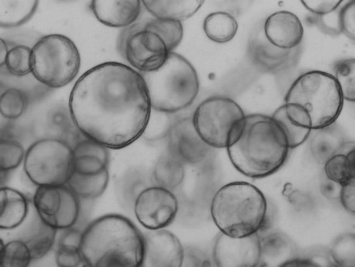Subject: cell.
Returning <instances> with one entry per match:
<instances>
[{
    "label": "cell",
    "mask_w": 355,
    "mask_h": 267,
    "mask_svg": "<svg viewBox=\"0 0 355 267\" xmlns=\"http://www.w3.org/2000/svg\"><path fill=\"white\" fill-rule=\"evenodd\" d=\"M69 109L82 135L115 150L144 135L153 111L141 73L115 62L97 64L80 77Z\"/></svg>",
    "instance_id": "obj_1"
},
{
    "label": "cell",
    "mask_w": 355,
    "mask_h": 267,
    "mask_svg": "<svg viewBox=\"0 0 355 267\" xmlns=\"http://www.w3.org/2000/svg\"><path fill=\"white\" fill-rule=\"evenodd\" d=\"M227 149L238 171L262 179L284 165L290 148L287 136L272 116L255 114L246 116L239 139Z\"/></svg>",
    "instance_id": "obj_2"
},
{
    "label": "cell",
    "mask_w": 355,
    "mask_h": 267,
    "mask_svg": "<svg viewBox=\"0 0 355 267\" xmlns=\"http://www.w3.org/2000/svg\"><path fill=\"white\" fill-rule=\"evenodd\" d=\"M80 253L90 267H140L145 238L128 218L107 214L95 219L83 232Z\"/></svg>",
    "instance_id": "obj_3"
},
{
    "label": "cell",
    "mask_w": 355,
    "mask_h": 267,
    "mask_svg": "<svg viewBox=\"0 0 355 267\" xmlns=\"http://www.w3.org/2000/svg\"><path fill=\"white\" fill-rule=\"evenodd\" d=\"M343 105L344 97L335 76L320 71L298 77L290 86L284 103L290 118L313 131L334 124Z\"/></svg>",
    "instance_id": "obj_4"
},
{
    "label": "cell",
    "mask_w": 355,
    "mask_h": 267,
    "mask_svg": "<svg viewBox=\"0 0 355 267\" xmlns=\"http://www.w3.org/2000/svg\"><path fill=\"white\" fill-rule=\"evenodd\" d=\"M211 218L218 230L232 238H244L267 227L268 207L265 196L252 184H225L211 204Z\"/></svg>",
    "instance_id": "obj_5"
},
{
    "label": "cell",
    "mask_w": 355,
    "mask_h": 267,
    "mask_svg": "<svg viewBox=\"0 0 355 267\" xmlns=\"http://www.w3.org/2000/svg\"><path fill=\"white\" fill-rule=\"evenodd\" d=\"M148 89L153 110L175 114L196 100L200 83L196 68L187 59L172 51L159 70L141 73Z\"/></svg>",
    "instance_id": "obj_6"
},
{
    "label": "cell",
    "mask_w": 355,
    "mask_h": 267,
    "mask_svg": "<svg viewBox=\"0 0 355 267\" xmlns=\"http://www.w3.org/2000/svg\"><path fill=\"white\" fill-rule=\"evenodd\" d=\"M32 50V74L47 87L62 88L72 83L80 71V51L71 38L62 34L42 37Z\"/></svg>",
    "instance_id": "obj_7"
},
{
    "label": "cell",
    "mask_w": 355,
    "mask_h": 267,
    "mask_svg": "<svg viewBox=\"0 0 355 267\" xmlns=\"http://www.w3.org/2000/svg\"><path fill=\"white\" fill-rule=\"evenodd\" d=\"M246 115L232 98H207L194 112L193 120L198 135L213 148H227L239 139Z\"/></svg>",
    "instance_id": "obj_8"
},
{
    "label": "cell",
    "mask_w": 355,
    "mask_h": 267,
    "mask_svg": "<svg viewBox=\"0 0 355 267\" xmlns=\"http://www.w3.org/2000/svg\"><path fill=\"white\" fill-rule=\"evenodd\" d=\"M24 171L37 187L67 185L73 172L72 146L59 139L37 141L26 152Z\"/></svg>",
    "instance_id": "obj_9"
},
{
    "label": "cell",
    "mask_w": 355,
    "mask_h": 267,
    "mask_svg": "<svg viewBox=\"0 0 355 267\" xmlns=\"http://www.w3.org/2000/svg\"><path fill=\"white\" fill-rule=\"evenodd\" d=\"M123 37V51L131 67L140 73L159 70L171 54L166 42L157 33L134 24Z\"/></svg>",
    "instance_id": "obj_10"
},
{
    "label": "cell",
    "mask_w": 355,
    "mask_h": 267,
    "mask_svg": "<svg viewBox=\"0 0 355 267\" xmlns=\"http://www.w3.org/2000/svg\"><path fill=\"white\" fill-rule=\"evenodd\" d=\"M138 222L148 230H163L174 222L179 203L170 189L151 185L143 191L134 204Z\"/></svg>",
    "instance_id": "obj_11"
},
{
    "label": "cell",
    "mask_w": 355,
    "mask_h": 267,
    "mask_svg": "<svg viewBox=\"0 0 355 267\" xmlns=\"http://www.w3.org/2000/svg\"><path fill=\"white\" fill-rule=\"evenodd\" d=\"M261 238L259 232L244 238H232L220 232L214 247V260L220 267L259 266Z\"/></svg>",
    "instance_id": "obj_12"
},
{
    "label": "cell",
    "mask_w": 355,
    "mask_h": 267,
    "mask_svg": "<svg viewBox=\"0 0 355 267\" xmlns=\"http://www.w3.org/2000/svg\"><path fill=\"white\" fill-rule=\"evenodd\" d=\"M168 148L173 156L189 164L205 161L213 149L198 135L193 117L177 120L173 125L168 135Z\"/></svg>",
    "instance_id": "obj_13"
},
{
    "label": "cell",
    "mask_w": 355,
    "mask_h": 267,
    "mask_svg": "<svg viewBox=\"0 0 355 267\" xmlns=\"http://www.w3.org/2000/svg\"><path fill=\"white\" fill-rule=\"evenodd\" d=\"M300 51V46L293 49H283L272 44L263 32L251 37L248 54L251 63L259 71L278 74L296 64Z\"/></svg>",
    "instance_id": "obj_14"
},
{
    "label": "cell",
    "mask_w": 355,
    "mask_h": 267,
    "mask_svg": "<svg viewBox=\"0 0 355 267\" xmlns=\"http://www.w3.org/2000/svg\"><path fill=\"white\" fill-rule=\"evenodd\" d=\"M145 253L142 266L180 267L183 265L184 248L171 232L150 230L144 236Z\"/></svg>",
    "instance_id": "obj_15"
},
{
    "label": "cell",
    "mask_w": 355,
    "mask_h": 267,
    "mask_svg": "<svg viewBox=\"0 0 355 267\" xmlns=\"http://www.w3.org/2000/svg\"><path fill=\"white\" fill-rule=\"evenodd\" d=\"M263 33L272 44L283 49H293L300 46L304 28L293 12L279 11L268 17L263 25Z\"/></svg>",
    "instance_id": "obj_16"
},
{
    "label": "cell",
    "mask_w": 355,
    "mask_h": 267,
    "mask_svg": "<svg viewBox=\"0 0 355 267\" xmlns=\"http://www.w3.org/2000/svg\"><path fill=\"white\" fill-rule=\"evenodd\" d=\"M141 0H92L91 11L107 27L125 28L136 23L141 15Z\"/></svg>",
    "instance_id": "obj_17"
},
{
    "label": "cell",
    "mask_w": 355,
    "mask_h": 267,
    "mask_svg": "<svg viewBox=\"0 0 355 267\" xmlns=\"http://www.w3.org/2000/svg\"><path fill=\"white\" fill-rule=\"evenodd\" d=\"M297 256L295 243L283 232H272L261 238L259 266H284Z\"/></svg>",
    "instance_id": "obj_18"
},
{
    "label": "cell",
    "mask_w": 355,
    "mask_h": 267,
    "mask_svg": "<svg viewBox=\"0 0 355 267\" xmlns=\"http://www.w3.org/2000/svg\"><path fill=\"white\" fill-rule=\"evenodd\" d=\"M28 202L24 193L17 189L3 187L0 189V227L12 230L19 227L27 218Z\"/></svg>",
    "instance_id": "obj_19"
},
{
    "label": "cell",
    "mask_w": 355,
    "mask_h": 267,
    "mask_svg": "<svg viewBox=\"0 0 355 267\" xmlns=\"http://www.w3.org/2000/svg\"><path fill=\"white\" fill-rule=\"evenodd\" d=\"M311 135L310 150L315 161L324 164L329 159L340 153L346 143L343 132L334 124L313 130Z\"/></svg>",
    "instance_id": "obj_20"
},
{
    "label": "cell",
    "mask_w": 355,
    "mask_h": 267,
    "mask_svg": "<svg viewBox=\"0 0 355 267\" xmlns=\"http://www.w3.org/2000/svg\"><path fill=\"white\" fill-rule=\"evenodd\" d=\"M155 18L184 21L200 10L205 0H141Z\"/></svg>",
    "instance_id": "obj_21"
},
{
    "label": "cell",
    "mask_w": 355,
    "mask_h": 267,
    "mask_svg": "<svg viewBox=\"0 0 355 267\" xmlns=\"http://www.w3.org/2000/svg\"><path fill=\"white\" fill-rule=\"evenodd\" d=\"M38 4L39 0H0V26L12 28L28 23Z\"/></svg>",
    "instance_id": "obj_22"
},
{
    "label": "cell",
    "mask_w": 355,
    "mask_h": 267,
    "mask_svg": "<svg viewBox=\"0 0 355 267\" xmlns=\"http://www.w3.org/2000/svg\"><path fill=\"white\" fill-rule=\"evenodd\" d=\"M203 30L209 40L224 44L236 35L238 23L235 17L227 12H214L206 17Z\"/></svg>",
    "instance_id": "obj_23"
},
{
    "label": "cell",
    "mask_w": 355,
    "mask_h": 267,
    "mask_svg": "<svg viewBox=\"0 0 355 267\" xmlns=\"http://www.w3.org/2000/svg\"><path fill=\"white\" fill-rule=\"evenodd\" d=\"M184 162L171 153L159 159L153 171V180L157 185L174 191L184 182Z\"/></svg>",
    "instance_id": "obj_24"
},
{
    "label": "cell",
    "mask_w": 355,
    "mask_h": 267,
    "mask_svg": "<svg viewBox=\"0 0 355 267\" xmlns=\"http://www.w3.org/2000/svg\"><path fill=\"white\" fill-rule=\"evenodd\" d=\"M110 182V172L108 169L101 173L93 175H85L73 172L69 179L67 187L83 199H96L105 192Z\"/></svg>",
    "instance_id": "obj_25"
},
{
    "label": "cell",
    "mask_w": 355,
    "mask_h": 267,
    "mask_svg": "<svg viewBox=\"0 0 355 267\" xmlns=\"http://www.w3.org/2000/svg\"><path fill=\"white\" fill-rule=\"evenodd\" d=\"M58 231L55 228L47 225L38 215L35 226L25 239H21L28 245L33 260L41 259L51 251L55 243Z\"/></svg>",
    "instance_id": "obj_26"
},
{
    "label": "cell",
    "mask_w": 355,
    "mask_h": 267,
    "mask_svg": "<svg viewBox=\"0 0 355 267\" xmlns=\"http://www.w3.org/2000/svg\"><path fill=\"white\" fill-rule=\"evenodd\" d=\"M63 204L59 212L51 218L42 219L47 225L58 230H67L76 225L80 214V201L75 193L63 185Z\"/></svg>",
    "instance_id": "obj_27"
},
{
    "label": "cell",
    "mask_w": 355,
    "mask_h": 267,
    "mask_svg": "<svg viewBox=\"0 0 355 267\" xmlns=\"http://www.w3.org/2000/svg\"><path fill=\"white\" fill-rule=\"evenodd\" d=\"M62 187H55V185L37 187L33 200L34 208L42 221L55 216L62 209L63 204Z\"/></svg>",
    "instance_id": "obj_28"
},
{
    "label": "cell",
    "mask_w": 355,
    "mask_h": 267,
    "mask_svg": "<svg viewBox=\"0 0 355 267\" xmlns=\"http://www.w3.org/2000/svg\"><path fill=\"white\" fill-rule=\"evenodd\" d=\"M182 21L155 18L143 25L146 29L157 33L166 42L171 53L174 51L183 40L184 27Z\"/></svg>",
    "instance_id": "obj_29"
},
{
    "label": "cell",
    "mask_w": 355,
    "mask_h": 267,
    "mask_svg": "<svg viewBox=\"0 0 355 267\" xmlns=\"http://www.w3.org/2000/svg\"><path fill=\"white\" fill-rule=\"evenodd\" d=\"M272 117L279 124L287 136L290 149L296 148L304 144L313 132L311 129L301 126L295 120L290 118L284 105L279 107Z\"/></svg>",
    "instance_id": "obj_30"
},
{
    "label": "cell",
    "mask_w": 355,
    "mask_h": 267,
    "mask_svg": "<svg viewBox=\"0 0 355 267\" xmlns=\"http://www.w3.org/2000/svg\"><path fill=\"white\" fill-rule=\"evenodd\" d=\"M32 260L31 252L24 241L15 239L4 244L1 240L0 266L27 267Z\"/></svg>",
    "instance_id": "obj_31"
},
{
    "label": "cell",
    "mask_w": 355,
    "mask_h": 267,
    "mask_svg": "<svg viewBox=\"0 0 355 267\" xmlns=\"http://www.w3.org/2000/svg\"><path fill=\"white\" fill-rule=\"evenodd\" d=\"M329 251L335 266L355 267V234L345 232L338 236Z\"/></svg>",
    "instance_id": "obj_32"
},
{
    "label": "cell",
    "mask_w": 355,
    "mask_h": 267,
    "mask_svg": "<svg viewBox=\"0 0 355 267\" xmlns=\"http://www.w3.org/2000/svg\"><path fill=\"white\" fill-rule=\"evenodd\" d=\"M33 50L28 46L17 45L12 47L7 55L6 67L12 76L24 77L33 71Z\"/></svg>",
    "instance_id": "obj_33"
},
{
    "label": "cell",
    "mask_w": 355,
    "mask_h": 267,
    "mask_svg": "<svg viewBox=\"0 0 355 267\" xmlns=\"http://www.w3.org/2000/svg\"><path fill=\"white\" fill-rule=\"evenodd\" d=\"M28 97L24 92L17 88H8L2 93L0 100L1 115L6 119H17L27 109Z\"/></svg>",
    "instance_id": "obj_34"
},
{
    "label": "cell",
    "mask_w": 355,
    "mask_h": 267,
    "mask_svg": "<svg viewBox=\"0 0 355 267\" xmlns=\"http://www.w3.org/2000/svg\"><path fill=\"white\" fill-rule=\"evenodd\" d=\"M334 72L344 100L355 103V58L338 62Z\"/></svg>",
    "instance_id": "obj_35"
},
{
    "label": "cell",
    "mask_w": 355,
    "mask_h": 267,
    "mask_svg": "<svg viewBox=\"0 0 355 267\" xmlns=\"http://www.w3.org/2000/svg\"><path fill=\"white\" fill-rule=\"evenodd\" d=\"M151 187L147 184L146 179L137 171L129 173L118 184V193L121 203L125 206L134 207L138 196L146 188Z\"/></svg>",
    "instance_id": "obj_36"
},
{
    "label": "cell",
    "mask_w": 355,
    "mask_h": 267,
    "mask_svg": "<svg viewBox=\"0 0 355 267\" xmlns=\"http://www.w3.org/2000/svg\"><path fill=\"white\" fill-rule=\"evenodd\" d=\"M171 114L153 110L143 137L149 141H157L168 137L173 125L176 122Z\"/></svg>",
    "instance_id": "obj_37"
},
{
    "label": "cell",
    "mask_w": 355,
    "mask_h": 267,
    "mask_svg": "<svg viewBox=\"0 0 355 267\" xmlns=\"http://www.w3.org/2000/svg\"><path fill=\"white\" fill-rule=\"evenodd\" d=\"M25 150L19 141L2 139L0 144V168L1 171H10L19 167L24 162Z\"/></svg>",
    "instance_id": "obj_38"
},
{
    "label": "cell",
    "mask_w": 355,
    "mask_h": 267,
    "mask_svg": "<svg viewBox=\"0 0 355 267\" xmlns=\"http://www.w3.org/2000/svg\"><path fill=\"white\" fill-rule=\"evenodd\" d=\"M324 175L333 182L345 184L352 178L347 159L343 153H337L324 163Z\"/></svg>",
    "instance_id": "obj_39"
},
{
    "label": "cell",
    "mask_w": 355,
    "mask_h": 267,
    "mask_svg": "<svg viewBox=\"0 0 355 267\" xmlns=\"http://www.w3.org/2000/svg\"><path fill=\"white\" fill-rule=\"evenodd\" d=\"M108 162L93 155L73 156V172L85 175L101 173L107 169Z\"/></svg>",
    "instance_id": "obj_40"
},
{
    "label": "cell",
    "mask_w": 355,
    "mask_h": 267,
    "mask_svg": "<svg viewBox=\"0 0 355 267\" xmlns=\"http://www.w3.org/2000/svg\"><path fill=\"white\" fill-rule=\"evenodd\" d=\"M50 126L55 130L70 135L73 127H76L73 123L70 109L64 107H58L51 110L49 115Z\"/></svg>",
    "instance_id": "obj_41"
},
{
    "label": "cell",
    "mask_w": 355,
    "mask_h": 267,
    "mask_svg": "<svg viewBox=\"0 0 355 267\" xmlns=\"http://www.w3.org/2000/svg\"><path fill=\"white\" fill-rule=\"evenodd\" d=\"M55 261L60 267L85 266L80 250L77 248L58 247L55 252Z\"/></svg>",
    "instance_id": "obj_42"
},
{
    "label": "cell",
    "mask_w": 355,
    "mask_h": 267,
    "mask_svg": "<svg viewBox=\"0 0 355 267\" xmlns=\"http://www.w3.org/2000/svg\"><path fill=\"white\" fill-rule=\"evenodd\" d=\"M341 32L355 42V0H352L340 12Z\"/></svg>",
    "instance_id": "obj_43"
},
{
    "label": "cell",
    "mask_w": 355,
    "mask_h": 267,
    "mask_svg": "<svg viewBox=\"0 0 355 267\" xmlns=\"http://www.w3.org/2000/svg\"><path fill=\"white\" fill-rule=\"evenodd\" d=\"M303 6L314 15L323 16L335 12L343 0H300Z\"/></svg>",
    "instance_id": "obj_44"
},
{
    "label": "cell",
    "mask_w": 355,
    "mask_h": 267,
    "mask_svg": "<svg viewBox=\"0 0 355 267\" xmlns=\"http://www.w3.org/2000/svg\"><path fill=\"white\" fill-rule=\"evenodd\" d=\"M209 257L205 252L193 247L184 248V260L182 266H211Z\"/></svg>",
    "instance_id": "obj_45"
},
{
    "label": "cell",
    "mask_w": 355,
    "mask_h": 267,
    "mask_svg": "<svg viewBox=\"0 0 355 267\" xmlns=\"http://www.w3.org/2000/svg\"><path fill=\"white\" fill-rule=\"evenodd\" d=\"M340 203L347 212L355 215V178L342 187Z\"/></svg>",
    "instance_id": "obj_46"
},
{
    "label": "cell",
    "mask_w": 355,
    "mask_h": 267,
    "mask_svg": "<svg viewBox=\"0 0 355 267\" xmlns=\"http://www.w3.org/2000/svg\"><path fill=\"white\" fill-rule=\"evenodd\" d=\"M83 232H80L73 228L64 230V232L60 236L58 247L77 248L80 250Z\"/></svg>",
    "instance_id": "obj_47"
},
{
    "label": "cell",
    "mask_w": 355,
    "mask_h": 267,
    "mask_svg": "<svg viewBox=\"0 0 355 267\" xmlns=\"http://www.w3.org/2000/svg\"><path fill=\"white\" fill-rule=\"evenodd\" d=\"M342 187L343 185L341 184L333 182V180L328 179L327 176H324L322 183H320V193L327 200L340 201Z\"/></svg>",
    "instance_id": "obj_48"
},
{
    "label": "cell",
    "mask_w": 355,
    "mask_h": 267,
    "mask_svg": "<svg viewBox=\"0 0 355 267\" xmlns=\"http://www.w3.org/2000/svg\"><path fill=\"white\" fill-rule=\"evenodd\" d=\"M340 153L345 155L352 178H355V144L345 143Z\"/></svg>",
    "instance_id": "obj_49"
},
{
    "label": "cell",
    "mask_w": 355,
    "mask_h": 267,
    "mask_svg": "<svg viewBox=\"0 0 355 267\" xmlns=\"http://www.w3.org/2000/svg\"><path fill=\"white\" fill-rule=\"evenodd\" d=\"M8 51L10 49H8L6 42L2 38L1 44H0V64H1L2 67L6 64Z\"/></svg>",
    "instance_id": "obj_50"
}]
</instances>
